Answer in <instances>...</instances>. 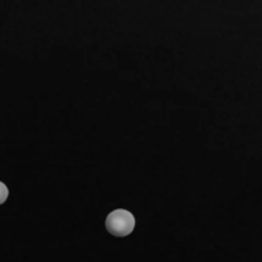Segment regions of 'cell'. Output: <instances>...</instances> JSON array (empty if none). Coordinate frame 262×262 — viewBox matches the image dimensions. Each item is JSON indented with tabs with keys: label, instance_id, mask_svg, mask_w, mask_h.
<instances>
[{
	"label": "cell",
	"instance_id": "cell-2",
	"mask_svg": "<svg viewBox=\"0 0 262 262\" xmlns=\"http://www.w3.org/2000/svg\"><path fill=\"white\" fill-rule=\"evenodd\" d=\"M8 195H9V192H8V187L0 181V204H3L6 200H8Z\"/></svg>",
	"mask_w": 262,
	"mask_h": 262
},
{
	"label": "cell",
	"instance_id": "cell-1",
	"mask_svg": "<svg viewBox=\"0 0 262 262\" xmlns=\"http://www.w3.org/2000/svg\"><path fill=\"white\" fill-rule=\"evenodd\" d=\"M106 229L111 235H114L117 238L127 236L135 229V218L130 212H127L124 209H117L107 215Z\"/></svg>",
	"mask_w": 262,
	"mask_h": 262
}]
</instances>
